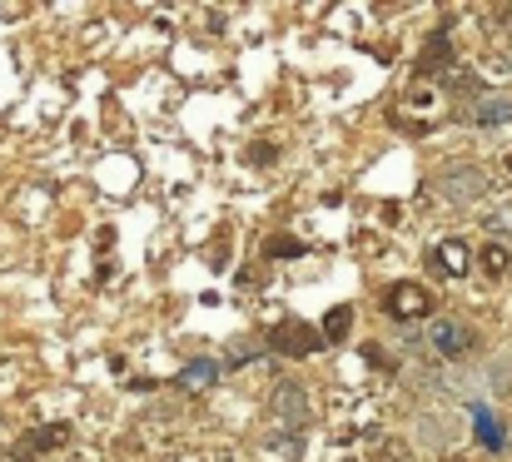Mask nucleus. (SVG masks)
I'll return each instance as SVG.
<instances>
[{"mask_svg":"<svg viewBox=\"0 0 512 462\" xmlns=\"http://www.w3.org/2000/svg\"><path fill=\"white\" fill-rule=\"evenodd\" d=\"M214 378H219V363H209V358H194V363H184V368H179L174 388H184V393H199V388H214Z\"/></svg>","mask_w":512,"mask_h":462,"instance_id":"0eeeda50","label":"nucleus"},{"mask_svg":"<svg viewBox=\"0 0 512 462\" xmlns=\"http://www.w3.org/2000/svg\"><path fill=\"white\" fill-rule=\"evenodd\" d=\"M473 120H478V125H508L512 120V100L508 95H488V100L473 110Z\"/></svg>","mask_w":512,"mask_h":462,"instance_id":"9b49d317","label":"nucleus"},{"mask_svg":"<svg viewBox=\"0 0 512 462\" xmlns=\"http://www.w3.org/2000/svg\"><path fill=\"white\" fill-rule=\"evenodd\" d=\"M508 169H512V154H508Z\"/></svg>","mask_w":512,"mask_h":462,"instance_id":"f3484780","label":"nucleus"},{"mask_svg":"<svg viewBox=\"0 0 512 462\" xmlns=\"http://www.w3.org/2000/svg\"><path fill=\"white\" fill-rule=\"evenodd\" d=\"M383 308H388V318H398V323H418V318L433 313V294H428L423 284H393V289L383 294Z\"/></svg>","mask_w":512,"mask_h":462,"instance_id":"7ed1b4c3","label":"nucleus"},{"mask_svg":"<svg viewBox=\"0 0 512 462\" xmlns=\"http://www.w3.org/2000/svg\"><path fill=\"white\" fill-rule=\"evenodd\" d=\"M438 194L453 199V204H473V199L493 194V179H488L483 169H473V164H458V169L438 174Z\"/></svg>","mask_w":512,"mask_h":462,"instance_id":"f03ea898","label":"nucleus"},{"mask_svg":"<svg viewBox=\"0 0 512 462\" xmlns=\"http://www.w3.org/2000/svg\"><path fill=\"white\" fill-rule=\"evenodd\" d=\"M473 343H478L473 328H463L458 318H438V323H428V348H433L438 358H463Z\"/></svg>","mask_w":512,"mask_h":462,"instance_id":"20e7f679","label":"nucleus"},{"mask_svg":"<svg viewBox=\"0 0 512 462\" xmlns=\"http://www.w3.org/2000/svg\"><path fill=\"white\" fill-rule=\"evenodd\" d=\"M478 264H483L488 274H508V249H503V244H488V249L478 254Z\"/></svg>","mask_w":512,"mask_h":462,"instance_id":"ddd939ff","label":"nucleus"},{"mask_svg":"<svg viewBox=\"0 0 512 462\" xmlns=\"http://www.w3.org/2000/svg\"><path fill=\"white\" fill-rule=\"evenodd\" d=\"M473 433H478V443H483L488 453H503V443H508V438H503V423H498L483 403L473 408Z\"/></svg>","mask_w":512,"mask_h":462,"instance_id":"9d476101","label":"nucleus"},{"mask_svg":"<svg viewBox=\"0 0 512 462\" xmlns=\"http://www.w3.org/2000/svg\"><path fill=\"white\" fill-rule=\"evenodd\" d=\"M448 70H453V40H448V30H433L423 55H418V75L433 80V75H448Z\"/></svg>","mask_w":512,"mask_h":462,"instance_id":"39448f33","label":"nucleus"},{"mask_svg":"<svg viewBox=\"0 0 512 462\" xmlns=\"http://www.w3.org/2000/svg\"><path fill=\"white\" fill-rule=\"evenodd\" d=\"M249 159L254 164H274V145H249Z\"/></svg>","mask_w":512,"mask_h":462,"instance_id":"dca6fc26","label":"nucleus"},{"mask_svg":"<svg viewBox=\"0 0 512 462\" xmlns=\"http://www.w3.org/2000/svg\"><path fill=\"white\" fill-rule=\"evenodd\" d=\"M274 413H279V418H289V423H304V418H309L304 383H279V388H274Z\"/></svg>","mask_w":512,"mask_h":462,"instance_id":"423d86ee","label":"nucleus"},{"mask_svg":"<svg viewBox=\"0 0 512 462\" xmlns=\"http://www.w3.org/2000/svg\"><path fill=\"white\" fill-rule=\"evenodd\" d=\"M264 254H269V259H299V254H304V244H299V239H269V244H264Z\"/></svg>","mask_w":512,"mask_h":462,"instance_id":"4468645a","label":"nucleus"},{"mask_svg":"<svg viewBox=\"0 0 512 462\" xmlns=\"http://www.w3.org/2000/svg\"><path fill=\"white\" fill-rule=\"evenodd\" d=\"M348 333H353V308L348 304L329 308V318H324V338H329V343H343Z\"/></svg>","mask_w":512,"mask_h":462,"instance_id":"f8f14e48","label":"nucleus"},{"mask_svg":"<svg viewBox=\"0 0 512 462\" xmlns=\"http://www.w3.org/2000/svg\"><path fill=\"white\" fill-rule=\"evenodd\" d=\"M60 443H65V428H60V423H55V428H35L25 443H15V458H20V462H35L40 453H45V448H60Z\"/></svg>","mask_w":512,"mask_h":462,"instance_id":"6e6552de","label":"nucleus"},{"mask_svg":"<svg viewBox=\"0 0 512 462\" xmlns=\"http://www.w3.org/2000/svg\"><path fill=\"white\" fill-rule=\"evenodd\" d=\"M269 348L284 353V358H314L324 348V333L314 323H304V318H284V323L269 328Z\"/></svg>","mask_w":512,"mask_h":462,"instance_id":"f257e3e1","label":"nucleus"},{"mask_svg":"<svg viewBox=\"0 0 512 462\" xmlns=\"http://www.w3.org/2000/svg\"><path fill=\"white\" fill-rule=\"evenodd\" d=\"M363 358H368L373 368H393V358H388V353H383L378 343H368V348H363Z\"/></svg>","mask_w":512,"mask_h":462,"instance_id":"2eb2a0df","label":"nucleus"},{"mask_svg":"<svg viewBox=\"0 0 512 462\" xmlns=\"http://www.w3.org/2000/svg\"><path fill=\"white\" fill-rule=\"evenodd\" d=\"M433 264H438L448 279L468 274V244H463V239H443V244L433 249Z\"/></svg>","mask_w":512,"mask_h":462,"instance_id":"1a4fd4ad","label":"nucleus"}]
</instances>
